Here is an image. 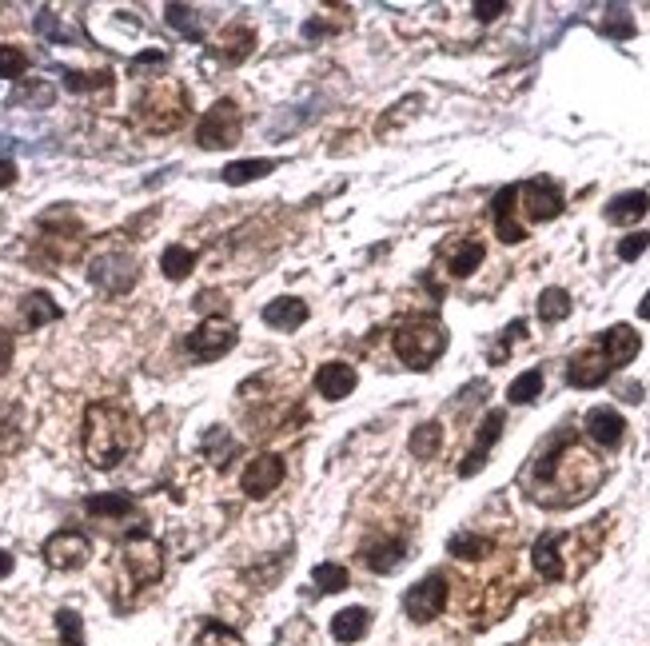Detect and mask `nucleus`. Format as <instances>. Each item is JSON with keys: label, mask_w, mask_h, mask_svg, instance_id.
Listing matches in <instances>:
<instances>
[{"label": "nucleus", "mask_w": 650, "mask_h": 646, "mask_svg": "<svg viewBox=\"0 0 650 646\" xmlns=\"http://www.w3.org/2000/svg\"><path fill=\"white\" fill-rule=\"evenodd\" d=\"M607 479V463L587 451L571 431H559L543 443V451L531 459L523 487L539 507H575L583 503L599 483Z\"/></svg>", "instance_id": "obj_1"}, {"label": "nucleus", "mask_w": 650, "mask_h": 646, "mask_svg": "<svg viewBox=\"0 0 650 646\" xmlns=\"http://www.w3.org/2000/svg\"><path fill=\"white\" fill-rule=\"evenodd\" d=\"M140 439V423L120 403H92L84 411V459L96 471H112Z\"/></svg>", "instance_id": "obj_2"}, {"label": "nucleus", "mask_w": 650, "mask_h": 646, "mask_svg": "<svg viewBox=\"0 0 650 646\" xmlns=\"http://www.w3.org/2000/svg\"><path fill=\"white\" fill-rule=\"evenodd\" d=\"M188 120V92L172 80H160L152 84L140 100H136V124L152 136H164V132H176L180 124Z\"/></svg>", "instance_id": "obj_3"}, {"label": "nucleus", "mask_w": 650, "mask_h": 646, "mask_svg": "<svg viewBox=\"0 0 650 646\" xmlns=\"http://www.w3.org/2000/svg\"><path fill=\"white\" fill-rule=\"evenodd\" d=\"M443 351H447V331H443V323L435 320V316H411V320L399 323V331H395V355L407 367L427 371Z\"/></svg>", "instance_id": "obj_4"}, {"label": "nucleus", "mask_w": 650, "mask_h": 646, "mask_svg": "<svg viewBox=\"0 0 650 646\" xmlns=\"http://www.w3.org/2000/svg\"><path fill=\"white\" fill-rule=\"evenodd\" d=\"M84 244H88V236H84V228H80V220L72 212H48L40 220V232H36V256H40V264L60 268V264L76 260L84 252Z\"/></svg>", "instance_id": "obj_5"}, {"label": "nucleus", "mask_w": 650, "mask_h": 646, "mask_svg": "<svg viewBox=\"0 0 650 646\" xmlns=\"http://www.w3.org/2000/svg\"><path fill=\"white\" fill-rule=\"evenodd\" d=\"M563 204H567L563 188L551 176H535V180L519 184V192H515V212H523L527 224H547V220L563 216Z\"/></svg>", "instance_id": "obj_6"}, {"label": "nucleus", "mask_w": 650, "mask_h": 646, "mask_svg": "<svg viewBox=\"0 0 650 646\" xmlns=\"http://www.w3.org/2000/svg\"><path fill=\"white\" fill-rule=\"evenodd\" d=\"M236 339H240L236 323L224 320V316H212V320L200 323L196 331H188L184 351H188L196 363H216V359H224V355L236 347Z\"/></svg>", "instance_id": "obj_7"}, {"label": "nucleus", "mask_w": 650, "mask_h": 646, "mask_svg": "<svg viewBox=\"0 0 650 646\" xmlns=\"http://www.w3.org/2000/svg\"><path fill=\"white\" fill-rule=\"evenodd\" d=\"M88 280L104 292V296H128L140 280V264L128 252H104L88 264Z\"/></svg>", "instance_id": "obj_8"}, {"label": "nucleus", "mask_w": 650, "mask_h": 646, "mask_svg": "<svg viewBox=\"0 0 650 646\" xmlns=\"http://www.w3.org/2000/svg\"><path fill=\"white\" fill-rule=\"evenodd\" d=\"M120 567H124V575H128L132 587H152L164 575V551H160L156 539L132 535L124 543V551H120Z\"/></svg>", "instance_id": "obj_9"}, {"label": "nucleus", "mask_w": 650, "mask_h": 646, "mask_svg": "<svg viewBox=\"0 0 650 646\" xmlns=\"http://www.w3.org/2000/svg\"><path fill=\"white\" fill-rule=\"evenodd\" d=\"M447 595H451V579L443 571L419 579L407 595H403V611L411 623H435L443 611H447Z\"/></svg>", "instance_id": "obj_10"}, {"label": "nucleus", "mask_w": 650, "mask_h": 646, "mask_svg": "<svg viewBox=\"0 0 650 646\" xmlns=\"http://www.w3.org/2000/svg\"><path fill=\"white\" fill-rule=\"evenodd\" d=\"M240 128H244V112L232 100H216L204 112V120L196 128V140H200V148H232L240 140Z\"/></svg>", "instance_id": "obj_11"}, {"label": "nucleus", "mask_w": 650, "mask_h": 646, "mask_svg": "<svg viewBox=\"0 0 650 646\" xmlns=\"http://www.w3.org/2000/svg\"><path fill=\"white\" fill-rule=\"evenodd\" d=\"M92 555V543L80 535V531H56L48 543H44V563L52 571H80Z\"/></svg>", "instance_id": "obj_12"}, {"label": "nucleus", "mask_w": 650, "mask_h": 646, "mask_svg": "<svg viewBox=\"0 0 650 646\" xmlns=\"http://www.w3.org/2000/svg\"><path fill=\"white\" fill-rule=\"evenodd\" d=\"M280 479H284V459L272 455V451H264V455H256V459L244 467L240 487H244L252 499H268V495L280 487Z\"/></svg>", "instance_id": "obj_13"}, {"label": "nucleus", "mask_w": 650, "mask_h": 646, "mask_svg": "<svg viewBox=\"0 0 650 646\" xmlns=\"http://www.w3.org/2000/svg\"><path fill=\"white\" fill-rule=\"evenodd\" d=\"M483 256H487L483 240H471V236H455V240H447L443 252H439L447 276H455V280H467V276L483 264Z\"/></svg>", "instance_id": "obj_14"}, {"label": "nucleus", "mask_w": 650, "mask_h": 646, "mask_svg": "<svg viewBox=\"0 0 650 646\" xmlns=\"http://www.w3.org/2000/svg\"><path fill=\"white\" fill-rule=\"evenodd\" d=\"M583 431H587V439H591L595 447L619 451V443H623V435H627V423H623V415H619L615 407H591L587 419H583Z\"/></svg>", "instance_id": "obj_15"}, {"label": "nucleus", "mask_w": 650, "mask_h": 646, "mask_svg": "<svg viewBox=\"0 0 650 646\" xmlns=\"http://www.w3.org/2000/svg\"><path fill=\"white\" fill-rule=\"evenodd\" d=\"M359 559H363L367 571H375V575H391V571L407 559V543H403L399 535H375V539L363 543Z\"/></svg>", "instance_id": "obj_16"}, {"label": "nucleus", "mask_w": 650, "mask_h": 646, "mask_svg": "<svg viewBox=\"0 0 650 646\" xmlns=\"http://www.w3.org/2000/svg\"><path fill=\"white\" fill-rule=\"evenodd\" d=\"M611 371H615V367L607 363L603 347L595 343V347L571 355V363H567V383H571V387H599V383H607Z\"/></svg>", "instance_id": "obj_17"}, {"label": "nucleus", "mask_w": 650, "mask_h": 646, "mask_svg": "<svg viewBox=\"0 0 650 646\" xmlns=\"http://www.w3.org/2000/svg\"><path fill=\"white\" fill-rule=\"evenodd\" d=\"M531 567H535L547 583H559V579L571 575L567 563H563V535H559V531H547V535L531 547Z\"/></svg>", "instance_id": "obj_18"}, {"label": "nucleus", "mask_w": 650, "mask_h": 646, "mask_svg": "<svg viewBox=\"0 0 650 646\" xmlns=\"http://www.w3.org/2000/svg\"><path fill=\"white\" fill-rule=\"evenodd\" d=\"M499 435H503V411H487V419H483V427H479V435H475V447H471L467 459L459 463V475H463V479L475 475V471L487 463V455H491V447L499 443Z\"/></svg>", "instance_id": "obj_19"}, {"label": "nucleus", "mask_w": 650, "mask_h": 646, "mask_svg": "<svg viewBox=\"0 0 650 646\" xmlns=\"http://www.w3.org/2000/svg\"><path fill=\"white\" fill-rule=\"evenodd\" d=\"M599 347H603V355H607V363H611V367H627V363L639 355L643 339H639V331H635V327H627V323H615L611 331H603Z\"/></svg>", "instance_id": "obj_20"}, {"label": "nucleus", "mask_w": 650, "mask_h": 646, "mask_svg": "<svg viewBox=\"0 0 650 646\" xmlns=\"http://www.w3.org/2000/svg\"><path fill=\"white\" fill-rule=\"evenodd\" d=\"M355 383H359L355 367H351V363H339V359H331V363H324V367L316 371V391H320L324 399H347V395L355 391Z\"/></svg>", "instance_id": "obj_21"}, {"label": "nucleus", "mask_w": 650, "mask_h": 646, "mask_svg": "<svg viewBox=\"0 0 650 646\" xmlns=\"http://www.w3.org/2000/svg\"><path fill=\"white\" fill-rule=\"evenodd\" d=\"M252 48H256V32H252L244 20H232V24L224 28V36L212 44V52H216L224 64H240Z\"/></svg>", "instance_id": "obj_22"}, {"label": "nucleus", "mask_w": 650, "mask_h": 646, "mask_svg": "<svg viewBox=\"0 0 650 646\" xmlns=\"http://www.w3.org/2000/svg\"><path fill=\"white\" fill-rule=\"evenodd\" d=\"M515 192H519V184H511V188H503V192L495 196V232H499L503 244L527 240V228L515 220Z\"/></svg>", "instance_id": "obj_23"}, {"label": "nucleus", "mask_w": 650, "mask_h": 646, "mask_svg": "<svg viewBox=\"0 0 650 646\" xmlns=\"http://www.w3.org/2000/svg\"><path fill=\"white\" fill-rule=\"evenodd\" d=\"M84 511H88L92 519L116 523V519H132V515H136V499L124 495V491H108V495H92V499H84Z\"/></svg>", "instance_id": "obj_24"}, {"label": "nucleus", "mask_w": 650, "mask_h": 646, "mask_svg": "<svg viewBox=\"0 0 650 646\" xmlns=\"http://www.w3.org/2000/svg\"><path fill=\"white\" fill-rule=\"evenodd\" d=\"M264 323L276 327V331H296L300 323H308V304L296 300V296H280L264 308Z\"/></svg>", "instance_id": "obj_25"}, {"label": "nucleus", "mask_w": 650, "mask_h": 646, "mask_svg": "<svg viewBox=\"0 0 650 646\" xmlns=\"http://www.w3.org/2000/svg\"><path fill=\"white\" fill-rule=\"evenodd\" d=\"M367 627H371V611H363V607H347L331 619V635L339 643H359L367 635Z\"/></svg>", "instance_id": "obj_26"}, {"label": "nucleus", "mask_w": 650, "mask_h": 646, "mask_svg": "<svg viewBox=\"0 0 650 646\" xmlns=\"http://www.w3.org/2000/svg\"><path fill=\"white\" fill-rule=\"evenodd\" d=\"M647 212H650L647 192H623V196H615V200L607 204V220H611V224H635V220H643Z\"/></svg>", "instance_id": "obj_27"}, {"label": "nucleus", "mask_w": 650, "mask_h": 646, "mask_svg": "<svg viewBox=\"0 0 650 646\" xmlns=\"http://www.w3.org/2000/svg\"><path fill=\"white\" fill-rule=\"evenodd\" d=\"M495 551V543L487 539V535H475V531H459V535H451V543H447V555H455V559H463V563H479V559H487Z\"/></svg>", "instance_id": "obj_28"}, {"label": "nucleus", "mask_w": 650, "mask_h": 646, "mask_svg": "<svg viewBox=\"0 0 650 646\" xmlns=\"http://www.w3.org/2000/svg\"><path fill=\"white\" fill-rule=\"evenodd\" d=\"M20 316H24V327H28V331H36V327H44V323L60 320V308L52 304V296L32 292V296L20 300Z\"/></svg>", "instance_id": "obj_29"}, {"label": "nucleus", "mask_w": 650, "mask_h": 646, "mask_svg": "<svg viewBox=\"0 0 650 646\" xmlns=\"http://www.w3.org/2000/svg\"><path fill=\"white\" fill-rule=\"evenodd\" d=\"M164 16H168V24H172L176 32H184L188 40H204V24H200V12H196V8H188V4H168Z\"/></svg>", "instance_id": "obj_30"}, {"label": "nucleus", "mask_w": 650, "mask_h": 646, "mask_svg": "<svg viewBox=\"0 0 650 646\" xmlns=\"http://www.w3.org/2000/svg\"><path fill=\"white\" fill-rule=\"evenodd\" d=\"M268 172H276L272 160H236L224 168V184H252V180H264Z\"/></svg>", "instance_id": "obj_31"}, {"label": "nucleus", "mask_w": 650, "mask_h": 646, "mask_svg": "<svg viewBox=\"0 0 650 646\" xmlns=\"http://www.w3.org/2000/svg\"><path fill=\"white\" fill-rule=\"evenodd\" d=\"M160 268H164V276H168V280H184V276H192V268H196V252H192V248L172 244V248H164Z\"/></svg>", "instance_id": "obj_32"}, {"label": "nucleus", "mask_w": 650, "mask_h": 646, "mask_svg": "<svg viewBox=\"0 0 650 646\" xmlns=\"http://www.w3.org/2000/svg\"><path fill=\"white\" fill-rule=\"evenodd\" d=\"M439 443H443V427L439 423H419L415 431H411V455L415 459H435V451H439Z\"/></svg>", "instance_id": "obj_33"}, {"label": "nucleus", "mask_w": 650, "mask_h": 646, "mask_svg": "<svg viewBox=\"0 0 650 646\" xmlns=\"http://www.w3.org/2000/svg\"><path fill=\"white\" fill-rule=\"evenodd\" d=\"M571 316V296L563 292V288H547L543 296H539V320L543 323H559Z\"/></svg>", "instance_id": "obj_34"}, {"label": "nucleus", "mask_w": 650, "mask_h": 646, "mask_svg": "<svg viewBox=\"0 0 650 646\" xmlns=\"http://www.w3.org/2000/svg\"><path fill=\"white\" fill-rule=\"evenodd\" d=\"M543 395V371H523L511 387H507V399L511 403H531V399H539Z\"/></svg>", "instance_id": "obj_35"}, {"label": "nucleus", "mask_w": 650, "mask_h": 646, "mask_svg": "<svg viewBox=\"0 0 650 646\" xmlns=\"http://www.w3.org/2000/svg\"><path fill=\"white\" fill-rule=\"evenodd\" d=\"M312 579H316V587H320L324 595H335V591H347V583H351V579H347V567H339V563H320Z\"/></svg>", "instance_id": "obj_36"}, {"label": "nucleus", "mask_w": 650, "mask_h": 646, "mask_svg": "<svg viewBox=\"0 0 650 646\" xmlns=\"http://www.w3.org/2000/svg\"><path fill=\"white\" fill-rule=\"evenodd\" d=\"M64 84L72 92H96V88H108L112 84V72L100 68V72H64Z\"/></svg>", "instance_id": "obj_37"}, {"label": "nucleus", "mask_w": 650, "mask_h": 646, "mask_svg": "<svg viewBox=\"0 0 650 646\" xmlns=\"http://www.w3.org/2000/svg\"><path fill=\"white\" fill-rule=\"evenodd\" d=\"M24 72H28V56H24V48L4 44V48H0V76H4V80H20Z\"/></svg>", "instance_id": "obj_38"}, {"label": "nucleus", "mask_w": 650, "mask_h": 646, "mask_svg": "<svg viewBox=\"0 0 650 646\" xmlns=\"http://www.w3.org/2000/svg\"><path fill=\"white\" fill-rule=\"evenodd\" d=\"M196 646H244V643H240V635H236L232 627H224V623H208V627L196 635Z\"/></svg>", "instance_id": "obj_39"}, {"label": "nucleus", "mask_w": 650, "mask_h": 646, "mask_svg": "<svg viewBox=\"0 0 650 646\" xmlns=\"http://www.w3.org/2000/svg\"><path fill=\"white\" fill-rule=\"evenodd\" d=\"M647 248H650V232H635V236H627L619 244V260H639Z\"/></svg>", "instance_id": "obj_40"}, {"label": "nucleus", "mask_w": 650, "mask_h": 646, "mask_svg": "<svg viewBox=\"0 0 650 646\" xmlns=\"http://www.w3.org/2000/svg\"><path fill=\"white\" fill-rule=\"evenodd\" d=\"M164 64H168V56H164V52H140V56L132 60V76L152 72V68H164Z\"/></svg>", "instance_id": "obj_41"}, {"label": "nucleus", "mask_w": 650, "mask_h": 646, "mask_svg": "<svg viewBox=\"0 0 650 646\" xmlns=\"http://www.w3.org/2000/svg\"><path fill=\"white\" fill-rule=\"evenodd\" d=\"M12 100H16V104H24V100H40V104H48V100H52V88H48V84H28V88H20Z\"/></svg>", "instance_id": "obj_42"}, {"label": "nucleus", "mask_w": 650, "mask_h": 646, "mask_svg": "<svg viewBox=\"0 0 650 646\" xmlns=\"http://www.w3.org/2000/svg\"><path fill=\"white\" fill-rule=\"evenodd\" d=\"M611 12H615V16H611L603 28H607L611 36H631V16H627L623 8H611Z\"/></svg>", "instance_id": "obj_43"}, {"label": "nucleus", "mask_w": 650, "mask_h": 646, "mask_svg": "<svg viewBox=\"0 0 650 646\" xmlns=\"http://www.w3.org/2000/svg\"><path fill=\"white\" fill-rule=\"evenodd\" d=\"M507 8H511V4H503V0H499V4H475V16H479V20H495V16H503Z\"/></svg>", "instance_id": "obj_44"}, {"label": "nucleus", "mask_w": 650, "mask_h": 646, "mask_svg": "<svg viewBox=\"0 0 650 646\" xmlns=\"http://www.w3.org/2000/svg\"><path fill=\"white\" fill-rule=\"evenodd\" d=\"M8 363H12V331L0 327V371H8Z\"/></svg>", "instance_id": "obj_45"}, {"label": "nucleus", "mask_w": 650, "mask_h": 646, "mask_svg": "<svg viewBox=\"0 0 650 646\" xmlns=\"http://www.w3.org/2000/svg\"><path fill=\"white\" fill-rule=\"evenodd\" d=\"M8 184H16V164L0 156V188H8Z\"/></svg>", "instance_id": "obj_46"}, {"label": "nucleus", "mask_w": 650, "mask_h": 646, "mask_svg": "<svg viewBox=\"0 0 650 646\" xmlns=\"http://www.w3.org/2000/svg\"><path fill=\"white\" fill-rule=\"evenodd\" d=\"M8 575H12V555L0 551V579H8Z\"/></svg>", "instance_id": "obj_47"}, {"label": "nucleus", "mask_w": 650, "mask_h": 646, "mask_svg": "<svg viewBox=\"0 0 650 646\" xmlns=\"http://www.w3.org/2000/svg\"><path fill=\"white\" fill-rule=\"evenodd\" d=\"M639 316H643V320H650V292H647V300L639 304Z\"/></svg>", "instance_id": "obj_48"}]
</instances>
